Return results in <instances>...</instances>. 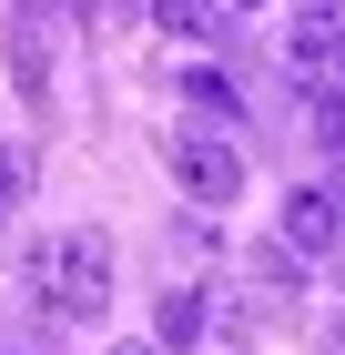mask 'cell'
<instances>
[{"mask_svg": "<svg viewBox=\"0 0 345 355\" xmlns=\"http://www.w3.org/2000/svg\"><path fill=\"white\" fill-rule=\"evenodd\" d=\"M203 335H213V295L203 284H173L153 304V345H203Z\"/></svg>", "mask_w": 345, "mask_h": 355, "instance_id": "277c9868", "label": "cell"}, {"mask_svg": "<svg viewBox=\"0 0 345 355\" xmlns=\"http://www.w3.org/2000/svg\"><path fill=\"white\" fill-rule=\"evenodd\" d=\"M162 173H173V183H183L193 203H213V214H224V203L244 193V153H234L224 132H213V122H183V132L162 142Z\"/></svg>", "mask_w": 345, "mask_h": 355, "instance_id": "7a4b0ae2", "label": "cell"}, {"mask_svg": "<svg viewBox=\"0 0 345 355\" xmlns=\"http://www.w3.org/2000/svg\"><path fill=\"white\" fill-rule=\"evenodd\" d=\"M224 10H254V0H224Z\"/></svg>", "mask_w": 345, "mask_h": 355, "instance_id": "30bf717a", "label": "cell"}, {"mask_svg": "<svg viewBox=\"0 0 345 355\" xmlns=\"http://www.w3.org/2000/svg\"><path fill=\"white\" fill-rule=\"evenodd\" d=\"M112 355H162V345H112Z\"/></svg>", "mask_w": 345, "mask_h": 355, "instance_id": "9c48e42d", "label": "cell"}, {"mask_svg": "<svg viewBox=\"0 0 345 355\" xmlns=\"http://www.w3.org/2000/svg\"><path fill=\"white\" fill-rule=\"evenodd\" d=\"M183 92H193V102H203V112H224V122H234V112H244V92L224 82V71H183Z\"/></svg>", "mask_w": 345, "mask_h": 355, "instance_id": "52a82bcc", "label": "cell"}, {"mask_svg": "<svg viewBox=\"0 0 345 355\" xmlns=\"http://www.w3.org/2000/svg\"><path fill=\"white\" fill-rule=\"evenodd\" d=\"M274 244L294 254V264H315V254L345 244V183H294L285 214H274Z\"/></svg>", "mask_w": 345, "mask_h": 355, "instance_id": "3957f363", "label": "cell"}, {"mask_svg": "<svg viewBox=\"0 0 345 355\" xmlns=\"http://www.w3.org/2000/svg\"><path fill=\"white\" fill-rule=\"evenodd\" d=\"M244 284H254L264 304H294L305 295V264H294L285 244H244Z\"/></svg>", "mask_w": 345, "mask_h": 355, "instance_id": "5b68a950", "label": "cell"}, {"mask_svg": "<svg viewBox=\"0 0 345 355\" xmlns=\"http://www.w3.org/2000/svg\"><path fill=\"white\" fill-rule=\"evenodd\" d=\"M31 304L61 315V325H92L112 304V234L102 223H71V234H41L31 244Z\"/></svg>", "mask_w": 345, "mask_h": 355, "instance_id": "6da1fadb", "label": "cell"}, {"mask_svg": "<svg viewBox=\"0 0 345 355\" xmlns=\"http://www.w3.org/2000/svg\"><path fill=\"white\" fill-rule=\"evenodd\" d=\"M153 31H173V41H213V31H224V0H153Z\"/></svg>", "mask_w": 345, "mask_h": 355, "instance_id": "8992f818", "label": "cell"}, {"mask_svg": "<svg viewBox=\"0 0 345 355\" xmlns=\"http://www.w3.org/2000/svg\"><path fill=\"white\" fill-rule=\"evenodd\" d=\"M0 214H10V203H0Z\"/></svg>", "mask_w": 345, "mask_h": 355, "instance_id": "8fae6325", "label": "cell"}, {"mask_svg": "<svg viewBox=\"0 0 345 355\" xmlns=\"http://www.w3.org/2000/svg\"><path fill=\"white\" fill-rule=\"evenodd\" d=\"M315 355H345V315H335V325H325V335H315Z\"/></svg>", "mask_w": 345, "mask_h": 355, "instance_id": "ba28073f", "label": "cell"}]
</instances>
